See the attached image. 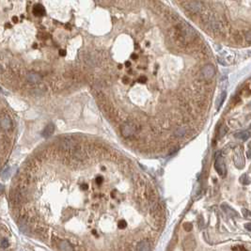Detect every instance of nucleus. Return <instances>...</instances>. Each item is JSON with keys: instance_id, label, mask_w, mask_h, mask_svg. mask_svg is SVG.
Masks as SVG:
<instances>
[{"instance_id": "f257e3e1", "label": "nucleus", "mask_w": 251, "mask_h": 251, "mask_svg": "<svg viewBox=\"0 0 251 251\" xmlns=\"http://www.w3.org/2000/svg\"><path fill=\"white\" fill-rule=\"evenodd\" d=\"M214 168H216V172L221 176H225L227 173V168H226V165L224 162L223 157L221 156L220 152H218L216 154V162H214Z\"/></svg>"}, {"instance_id": "f03ea898", "label": "nucleus", "mask_w": 251, "mask_h": 251, "mask_svg": "<svg viewBox=\"0 0 251 251\" xmlns=\"http://www.w3.org/2000/svg\"><path fill=\"white\" fill-rule=\"evenodd\" d=\"M135 131H137V127L132 122H126L121 126V134L124 137H130L134 135Z\"/></svg>"}, {"instance_id": "7ed1b4c3", "label": "nucleus", "mask_w": 251, "mask_h": 251, "mask_svg": "<svg viewBox=\"0 0 251 251\" xmlns=\"http://www.w3.org/2000/svg\"><path fill=\"white\" fill-rule=\"evenodd\" d=\"M201 73L205 79H211L216 73V68L213 64H206L201 69Z\"/></svg>"}, {"instance_id": "20e7f679", "label": "nucleus", "mask_w": 251, "mask_h": 251, "mask_svg": "<svg viewBox=\"0 0 251 251\" xmlns=\"http://www.w3.org/2000/svg\"><path fill=\"white\" fill-rule=\"evenodd\" d=\"M0 126L3 130H10L12 127V122L9 116H6V115L2 116L1 119H0Z\"/></svg>"}, {"instance_id": "39448f33", "label": "nucleus", "mask_w": 251, "mask_h": 251, "mask_svg": "<svg viewBox=\"0 0 251 251\" xmlns=\"http://www.w3.org/2000/svg\"><path fill=\"white\" fill-rule=\"evenodd\" d=\"M234 162H235L236 167H239V168H242L244 166H245V159H244V157L242 155V152L240 149L236 150V152H235Z\"/></svg>"}, {"instance_id": "423d86ee", "label": "nucleus", "mask_w": 251, "mask_h": 251, "mask_svg": "<svg viewBox=\"0 0 251 251\" xmlns=\"http://www.w3.org/2000/svg\"><path fill=\"white\" fill-rule=\"evenodd\" d=\"M27 80L31 84H38L41 81V76L37 73H29L27 75Z\"/></svg>"}, {"instance_id": "0eeeda50", "label": "nucleus", "mask_w": 251, "mask_h": 251, "mask_svg": "<svg viewBox=\"0 0 251 251\" xmlns=\"http://www.w3.org/2000/svg\"><path fill=\"white\" fill-rule=\"evenodd\" d=\"M59 249L61 251H74L73 246L67 240H60L58 243Z\"/></svg>"}, {"instance_id": "6e6552de", "label": "nucleus", "mask_w": 251, "mask_h": 251, "mask_svg": "<svg viewBox=\"0 0 251 251\" xmlns=\"http://www.w3.org/2000/svg\"><path fill=\"white\" fill-rule=\"evenodd\" d=\"M54 132H55V125L53 123H49L46 125L44 130L42 131V137L45 138H48L54 134Z\"/></svg>"}, {"instance_id": "1a4fd4ad", "label": "nucleus", "mask_w": 251, "mask_h": 251, "mask_svg": "<svg viewBox=\"0 0 251 251\" xmlns=\"http://www.w3.org/2000/svg\"><path fill=\"white\" fill-rule=\"evenodd\" d=\"M186 7H187L186 9L189 10L190 12H199L200 10H201V5H200V3L198 2V1L190 2Z\"/></svg>"}, {"instance_id": "9d476101", "label": "nucleus", "mask_w": 251, "mask_h": 251, "mask_svg": "<svg viewBox=\"0 0 251 251\" xmlns=\"http://www.w3.org/2000/svg\"><path fill=\"white\" fill-rule=\"evenodd\" d=\"M137 251H150V245L148 241L143 240L140 243H138L137 246Z\"/></svg>"}, {"instance_id": "9b49d317", "label": "nucleus", "mask_w": 251, "mask_h": 251, "mask_svg": "<svg viewBox=\"0 0 251 251\" xmlns=\"http://www.w3.org/2000/svg\"><path fill=\"white\" fill-rule=\"evenodd\" d=\"M221 208H222V210H223L225 213L228 214V216H238V213L232 209L231 206H228V205H226V204H222Z\"/></svg>"}, {"instance_id": "f8f14e48", "label": "nucleus", "mask_w": 251, "mask_h": 251, "mask_svg": "<svg viewBox=\"0 0 251 251\" xmlns=\"http://www.w3.org/2000/svg\"><path fill=\"white\" fill-rule=\"evenodd\" d=\"M33 14L36 16H44L45 15V9L44 8V6H41L40 4L35 5L33 8Z\"/></svg>"}, {"instance_id": "ddd939ff", "label": "nucleus", "mask_w": 251, "mask_h": 251, "mask_svg": "<svg viewBox=\"0 0 251 251\" xmlns=\"http://www.w3.org/2000/svg\"><path fill=\"white\" fill-rule=\"evenodd\" d=\"M234 137L238 139H241V140L246 141L250 137V133L248 131H241V132L236 133V134L234 135Z\"/></svg>"}, {"instance_id": "4468645a", "label": "nucleus", "mask_w": 251, "mask_h": 251, "mask_svg": "<svg viewBox=\"0 0 251 251\" xmlns=\"http://www.w3.org/2000/svg\"><path fill=\"white\" fill-rule=\"evenodd\" d=\"M226 96H227V93H226V91H223L220 94L219 97H218L217 102H216V107H217V109H219L220 106H222V105H223V103H224L225 99H226Z\"/></svg>"}, {"instance_id": "2eb2a0df", "label": "nucleus", "mask_w": 251, "mask_h": 251, "mask_svg": "<svg viewBox=\"0 0 251 251\" xmlns=\"http://www.w3.org/2000/svg\"><path fill=\"white\" fill-rule=\"evenodd\" d=\"M240 182H241L243 184H246V185L250 184V181H249V179H248V176H247L246 174L242 175V177L240 178Z\"/></svg>"}, {"instance_id": "dca6fc26", "label": "nucleus", "mask_w": 251, "mask_h": 251, "mask_svg": "<svg viewBox=\"0 0 251 251\" xmlns=\"http://www.w3.org/2000/svg\"><path fill=\"white\" fill-rule=\"evenodd\" d=\"M182 227H184V229H185L186 231H191L193 226H192L191 223H190V222H185V223H184V225H182Z\"/></svg>"}, {"instance_id": "f3484780", "label": "nucleus", "mask_w": 251, "mask_h": 251, "mask_svg": "<svg viewBox=\"0 0 251 251\" xmlns=\"http://www.w3.org/2000/svg\"><path fill=\"white\" fill-rule=\"evenodd\" d=\"M185 134V130L184 128H179L178 130L175 132V135H177V137H182V135H184Z\"/></svg>"}, {"instance_id": "a211bd4d", "label": "nucleus", "mask_w": 251, "mask_h": 251, "mask_svg": "<svg viewBox=\"0 0 251 251\" xmlns=\"http://www.w3.org/2000/svg\"><path fill=\"white\" fill-rule=\"evenodd\" d=\"M118 227H119V229H125V228L127 227L126 221H125V220H120V221H119V223H118Z\"/></svg>"}, {"instance_id": "6ab92c4d", "label": "nucleus", "mask_w": 251, "mask_h": 251, "mask_svg": "<svg viewBox=\"0 0 251 251\" xmlns=\"http://www.w3.org/2000/svg\"><path fill=\"white\" fill-rule=\"evenodd\" d=\"M227 132H228V128H227V126H225V125H223V126H222L221 128H220V133H219V135H220V137H224V135L227 134Z\"/></svg>"}, {"instance_id": "aec40b11", "label": "nucleus", "mask_w": 251, "mask_h": 251, "mask_svg": "<svg viewBox=\"0 0 251 251\" xmlns=\"http://www.w3.org/2000/svg\"><path fill=\"white\" fill-rule=\"evenodd\" d=\"M232 250L233 251H247L245 247L242 246H237L232 247Z\"/></svg>"}, {"instance_id": "412c9836", "label": "nucleus", "mask_w": 251, "mask_h": 251, "mask_svg": "<svg viewBox=\"0 0 251 251\" xmlns=\"http://www.w3.org/2000/svg\"><path fill=\"white\" fill-rule=\"evenodd\" d=\"M242 213H243V216L245 217H247V216H251V212L246 210V209H243L242 210Z\"/></svg>"}, {"instance_id": "4be33fe9", "label": "nucleus", "mask_w": 251, "mask_h": 251, "mask_svg": "<svg viewBox=\"0 0 251 251\" xmlns=\"http://www.w3.org/2000/svg\"><path fill=\"white\" fill-rule=\"evenodd\" d=\"M245 38H246V40L248 41V42H251V30L246 32V35H245Z\"/></svg>"}, {"instance_id": "5701e85b", "label": "nucleus", "mask_w": 251, "mask_h": 251, "mask_svg": "<svg viewBox=\"0 0 251 251\" xmlns=\"http://www.w3.org/2000/svg\"><path fill=\"white\" fill-rule=\"evenodd\" d=\"M8 246H9V244H8V240L3 239V240H2V242H1V247H2V248H7V247H8Z\"/></svg>"}, {"instance_id": "b1692460", "label": "nucleus", "mask_w": 251, "mask_h": 251, "mask_svg": "<svg viewBox=\"0 0 251 251\" xmlns=\"http://www.w3.org/2000/svg\"><path fill=\"white\" fill-rule=\"evenodd\" d=\"M95 181H96V182H97V184L101 185L103 184V178L102 176H98L97 178H96Z\"/></svg>"}, {"instance_id": "393cba45", "label": "nucleus", "mask_w": 251, "mask_h": 251, "mask_svg": "<svg viewBox=\"0 0 251 251\" xmlns=\"http://www.w3.org/2000/svg\"><path fill=\"white\" fill-rule=\"evenodd\" d=\"M246 155H247V158L251 159V144L248 145V150L246 152Z\"/></svg>"}, {"instance_id": "a878e982", "label": "nucleus", "mask_w": 251, "mask_h": 251, "mask_svg": "<svg viewBox=\"0 0 251 251\" xmlns=\"http://www.w3.org/2000/svg\"><path fill=\"white\" fill-rule=\"evenodd\" d=\"M146 81H147V78L145 76H141L138 79V82H140V83H146Z\"/></svg>"}, {"instance_id": "bb28decb", "label": "nucleus", "mask_w": 251, "mask_h": 251, "mask_svg": "<svg viewBox=\"0 0 251 251\" xmlns=\"http://www.w3.org/2000/svg\"><path fill=\"white\" fill-rule=\"evenodd\" d=\"M245 229H246L248 231H251V223H246V224H245Z\"/></svg>"}, {"instance_id": "cd10ccee", "label": "nucleus", "mask_w": 251, "mask_h": 251, "mask_svg": "<svg viewBox=\"0 0 251 251\" xmlns=\"http://www.w3.org/2000/svg\"><path fill=\"white\" fill-rule=\"evenodd\" d=\"M4 190H5V187H4V185L3 184H0V194H2L3 192H4Z\"/></svg>"}, {"instance_id": "c85d7f7f", "label": "nucleus", "mask_w": 251, "mask_h": 251, "mask_svg": "<svg viewBox=\"0 0 251 251\" xmlns=\"http://www.w3.org/2000/svg\"><path fill=\"white\" fill-rule=\"evenodd\" d=\"M59 55L64 56L66 55V51H65V50H60V51H59Z\"/></svg>"}, {"instance_id": "c756f323", "label": "nucleus", "mask_w": 251, "mask_h": 251, "mask_svg": "<svg viewBox=\"0 0 251 251\" xmlns=\"http://www.w3.org/2000/svg\"><path fill=\"white\" fill-rule=\"evenodd\" d=\"M12 21H13V23H17L18 22V18L17 17H13L12 18Z\"/></svg>"}, {"instance_id": "7c9ffc66", "label": "nucleus", "mask_w": 251, "mask_h": 251, "mask_svg": "<svg viewBox=\"0 0 251 251\" xmlns=\"http://www.w3.org/2000/svg\"><path fill=\"white\" fill-rule=\"evenodd\" d=\"M3 73V68H2V66L0 65V74H1Z\"/></svg>"}, {"instance_id": "2f4dec72", "label": "nucleus", "mask_w": 251, "mask_h": 251, "mask_svg": "<svg viewBox=\"0 0 251 251\" xmlns=\"http://www.w3.org/2000/svg\"><path fill=\"white\" fill-rule=\"evenodd\" d=\"M132 57H133V58H137V56H135V55H133Z\"/></svg>"}, {"instance_id": "473e14b6", "label": "nucleus", "mask_w": 251, "mask_h": 251, "mask_svg": "<svg viewBox=\"0 0 251 251\" xmlns=\"http://www.w3.org/2000/svg\"><path fill=\"white\" fill-rule=\"evenodd\" d=\"M126 66H127V67L130 66V62H126Z\"/></svg>"}, {"instance_id": "72a5a7b5", "label": "nucleus", "mask_w": 251, "mask_h": 251, "mask_svg": "<svg viewBox=\"0 0 251 251\" xmlns=\"http://www.w3.org/2000/svg\"><path fill=\"white\" fill-rule=\"evenodd\" d=\"M250 129H251V125H250Z\"/></svg>"}]
</instances>
